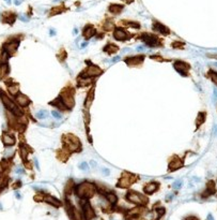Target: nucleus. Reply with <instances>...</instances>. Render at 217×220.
<instances>
[{
  "mask_svg": "<svg viewBox=\"0 0 217 220\" xmlns=\"http://www.w3.org/2000/svg\"><path fill=\"white\" fill-rule=\"evenodd\" d=\"M95 185L91 182H83L81 184L77 185L76 187H74V192L79 199H85V200H88V199L92 198L95 193Z\"/></svg>",
  "mask_w": 217,
  "mask_h": 220,
  "instance_id": "obj_1",
  "label": "nucleus"
},
{
  "mask_svg": "<svg viewBox=\"0 0 217 220\" xmlns=\"http://www.w3.org/2000/svg\"><path fill=\"white\" fill-rule=\"evenodd\" d=\"M62 143L64 144V149H66L69 153H75L81 149V143L78 137L74 134H64L62 137Z\"/></svg>",
  "mask_w": 217,
  "mask_h": 220,
  "instance_id": "obj_2",
  "label": "nucleus"
},
{
  "mask_svg": "<svg viewBox=\"0 0 217 220\" xmlns=\"http://www.w3.org/2000/svg\"><path fill=\"white\" fill-rule=\"evenodd\" d=\"M0 98L2 100V103L6 106V109L8 111H10L11 113H13L15 116H22L23 115V111L17 106V104L15 102H13L3 91H0Z\"/></svg>",
  "mask_w": 217,
  "mask_h": 220,
  "instance_id": "obj_3",
  "label": "nucleus"
},
{
  "mask_svg": "<svg viewBox=\"0 0 217 220\" xmlns=\"http://www.w3.org/2000/svg\"><path fill=\"white\" fill-rule=\"evenodd\" d=\"M126 200L128 201V202L133 203V204L139 205V206L146 205L149 201L147 196L142 195V194L138 193L137 191H133V190H130L126 193Z\"/></svg>",
  "mask_w": 217,
  "mask_h": 220,
  "instance_id": "obj_4",
  "label": "nucleus"
},
{
  "mask_svg": "<svg viewBox=\"0 0 217 220\" xmlns=\"http://www.w3.org/2000/svg\"><path fill=\"white\" fill-rule=\"evenodd\" d=\"M136 182H137L136 175L132 174V173H128V172H123L122 176L120 177L118 184H117V187L125 189V188H128L130 186H132V185Z\"/></svg>",
  "mask_w": 217,
  "mask_h": 220,
  "instance_id": "obj_5",
  "label": "nucleus"
},
{
  "mask_svg": "<svg viewBox=\"0 0 217 220\" xmlns=\"http://www.w3.org/2000/svg\"><path fill=\"white\" fill-rule=\"evenodd\" d=\"M59 97L61 98L62 102H63L64 106L66 107V110L73 109L74 104H75L73 90H70L69 88H64V89L61 91V93L59 95Z\"/></svg>",
  "mask_w": 217,
  "mask_h": 220,
  "instance_id": "obj_6",
  "label": "nucleus"
},
{
  "mask_svg": "<svg viewBox=\"0 0 217 220\" xmlns=\"http://www.w3.org/2000/svg\"><path fill=\"white\" fill-rule=\"evenodd\" d=\"M140 39L147 44V45L150 46V47H157V46L163 45L160 39L158 38L156 34H148V32H144V34H142L141 36H140Z\"/></svg>",
  "mask_w": 217,
  "mask_h": 220,
  "instance_id": "obj_7",
  "label": "nucleus"
},
{
  "mask_svg": "<svg viewBox=\"0 0 217 220\" xmlns=\"http://www.w3.org/2000/svg\"><path fill=\"white\" fill-rule=\"evenodd\" d=\"M87 64L89 65H88V68L86 69V71H83V73L79 75V78H97V76L101 75L103 73V70L100 67L91 64L90 61H88Z\"/></svg>",
  "mask_w": 217,
  "mask_h": 220,
  "instance_id": "obj_8",
  "label": "nucleus"
},
{
  "mask_svg": "<svg viewBox=\"0 0 217 220\" xmlns=\"http://www.w3.org/2000/svg\"><path fill=\"white\" fill-rule=\"evenodd\" d=\"M81 208H83V218L85 220H91L92 218H94L95 216V213H94V209L91 206V204L88 202L87 200L85 199H81Z\"/></svg>",
  "mask_w": 217,
  "mask_h": 220,
  "instance_id": "obj_9",
  "label": "nucleus"
},
{
  "mask_svg": "<svg viewBox=\"0 0 217 220\" xmlns=\"http://www.w3.org/2000/svg\"><path fill=\"white\" fill-rule=\"evenodd\" d=\"M173 68L182 76H188V72L190 70L189 64H187L185 61H182V60H177L173 64Z\"/></svg>",
  "mask_w": 217,
  "mask_h": 220,
  "instance_id": "obj_10",
  "label": "nucleus"
},
{
  "mask_svg": "<svg viewBox=\"0 0 217 220\" xmlns=\"http://www.w3.org/2000/svg\"><path fill=\"white\" fill-rule=\"evenodd\" d=\"M184 167V161L179 156H173L169 161V165H168V171L169 172H174V171L179 170V168Z\"/></svg>",
  "mask_w": 217,
  "mask_h": 220,
  "instance_id": "obj_11",
  "label": "nucleus"
},
{
  "mask_svg": "<svg viewBox=\"0 0 217 220\" xmlns=\"http://www.w3.org/2000/svg\"><path fill=\"white\" fill-rule=\"evenodd\" d=\"M113 38H115L117 41H126L130 38V36L128 34V32L125 31L123 28H120V27H117L115 28L113 30Z\"/></svg>",
  "mask_w": 217,
  "mask_h": 220,
  "instance_id": "obj_12",
  "label": "nucleus"
},
{
  "mask_svg": "<svg viewBox=\"0 0 217 220\" xmlns=\"http://www.w3.org/2000/svg\"><path fill=\"white\" fill-rule=\"evenodd\" d=\"M152 29H153V31L156 32V34H164V36H168V34H170V29H169V28L166 27L165 25H163L162 23L157 22V20H154V22H153Z\"/></svg>",
  "mask_w": 217,
  "mask_h": 220,
  "instance_id": "obj_13",
  "label": "nucleus"
},
{
  "mask_svg": "<svg viewBox=\"0 0 217 220\" xmlns=\"http://www.w3.org/2000/svg\"><path fill=\"white\" fill-rule=\"evenodd\" d=\"M18 45H19V41H18V40H15V41H12V42H6V43L3 45V48H2V50H4L9 55L11 56L16 52Z\"/></svg>",
  "mask_w": 217,
  "mask_h": 220,
  "instance_id": "obj_14",
  "label": "nucleus"
},
{
  "mask_svg": "<svg viewBox=\"0 0 217 220\" xmlns=\"http://www.w3.org/2000/svg\"><path fill=\"white\" fill-rule=\"evenodd\" d=\"M144 60V55L134 56V57H126L124 59L125 64L130 67H134V65H139Z\"/></svg>",
  "mask_w": 217,
  "mask_h": 220,
  "instance_id": "obj_15",
  "label": "nucleus"
},
{
  "mask_svg": "<svg viewBox=\"0 0 217 220\" xmlns=\"http://www.w3.org/2000/svg\"><path fill=\"white\" fill-rule=\"evenodd\" d=\"M95 34H96V30H95V28L93 27V25L88 24L87 26L83 27V37L86 40L91 39L92 37H94Z\"/></svg>",
  "mask_w": 217,
  "mask_h": 220,
  "instance_id": "obj_16",
  "label": "nucleus"
},
{
  "mask_svg": "<svg viewBox=\"0 0 217 220\" xmlns=\"http://www.w3.org/2000/svg\"><path fill=\"white\" fill-rule=\"evenodd\" d=\"M158 188H160V182H148L147 185H144L143 191H144V193L146 194H152L154 192H156V191L158 190Z\"/></svg>",
  "mask_w": 217,
  "mask_h": 220,
  "instance_id": "obj_17",
  "label": "nucleus"
},
{
  "mask_svg": "<svg viewBox=\"0 0 217 220\" xmlns=\"http://www.w3.org/2000/svg\"><path fill=\"white\" fill-rule=\"evenodd\" d=\"M15 101H16V103L19 105V106H23V107L28 106V105L31 103V101H30V99L27 97V96H25L24 93H19V92L16 95Z\"/></svg>",
  "mask_w": 217,
  "mask_h": 220,
  "instance_id": "obj_18",
  "label": "nucleus"
},
{
  "mask_svg": "<svg viewBox=\"0 0 217 220\" xmlns=\"http://www.w3.org/2000/svg\"><path fill=\"white\" fill-rule=\"evenodd\" d=\"M16 20V14L11 12V11H8V12H3L2 14V23H6V24L9 25H13L14 22Z\"/></svg>",
  "mask_w": 217,
  "mask_h": 220,
  "instance_id": "obj_19",
  "label": "nucleus"
},
{
  "mask_svg": "<svg viewBox=\"0 0 217 220\" xmlns=\"http://www.w3.org/2000/svg\"><path fill=\"white\" fill-rule=\"evenodd\" d=\"M2 143L4 144V146L12 147L13 145H15L16 139L13 137L12 134H9V133L4 132L3 134H2Z\"/></svg>",
  "mask_w": 217,
  "mask_h": 220,
  "instance_id": "obj_20",
  "label": "nucleus"
},
{
  "mask_svg": "<svg viewBox=\"0 0 217 220\" xmlns=\"http://www.w3.org/2000/svg\"><path fill=\"white\" fill-rule=\"evenodd\" d=\"M216 191V188H215V182L213 181H209L206 184V189L203 192V198H207L209 195H212L214 194Z\"/></svg>",
  "mask_w": 217,
  "mask_h": 220,
  "instance_id": "obj_21",
  "label": "nucleus"
},
{
  "mask_svg": "<svg viewBox=\"0 0 217 220\" xmlns=\"http://www.w3.org/2000/svg\"><path fill=\"white\" fill-rule=\"evenodd\" d=\"M66 10H67V9L65 8L64 4L62 3V4H60V6H58V7H53V8H51L50 11H49V13H48V16L51 17V16H55V15H57V14L63 13Z\"/></svg>",
  "mask_w": 217,
  "mask_h": 220,
  "instance_id": "obj_22",
  "label": "nucleus"
},
{
  "mask_svg": "<svg viewBox=\"0 0 217 220\" xmlns=\"http://www.w3.org/2000/svg\"><path fill=\"white\" fill-rule=\"evenodd\" d=\"M124 9V6L123 4H119V3H111L110 6L108 7V11L113 15H117V14L121 13Z\"/></svg>",
  "mask_w": 217,
  "mask_h": 220,
  "instance_id": "obj_23",
  "label": "nucleus"
},
{
  "mask_svg": "<svg viewBox=\"0 0 217 220\" xmlns=\"http://www.w3.org/2000/svg\"><path fill=\"white\" fill-rule=\"evenodd\" d=\"M43 201H45L46 203H48V204L53 205V206H55V207L61 206V202H60L57 198H55V196H53V195H45Z\"/></svg>",
  "mask_w": 217,
  "mask_h": 220,
  "instance_id": "obj_24",
  "label": "nucleus"
},
{
  "mask_svg": "<svg viewBox=\"0 0 217 220\" xmlns=\"http://www.w3.org/2000/svg\"><path fill=\"white\" fill-rule=\"evenodd\" d=\"M103 51H104L105 53L109 54V55H113V54H116L119 51V46L113 43H107L106 45L103 47Z\"/></svg>",
  "mask_w": 217,
  "mask_h": 220,
  "instance_id": "obj_25",
  "label": "nucleus"
},
{
  "mask_svg": "<svg viewBox=\"0 0 217 220\" xmlns=\"http://www.w3.org/2000/svg\"><path fill=\"white\" fill-rule=\"evenodd\" d=\"M103 195L106 198V200L108 201L110 204H113V205H115L117 202H118V196H117V194L116 193H113V192H111V191H107V192H105Z\"/></svg>",
  "mask_w": 217,
  "mask_h": 220,
  "instance_id": "obj_26",
  "label": "nucleus"
},
{
  "mask_svg": "<svg viewBox=\"0 0 217 220\" xmlns=\"http://www.w3.org/2000/svg\"><path fill=\"white\" fill-rule=\"evenodd\" d=\"M49 104L53 105V106H56L57 109H59L60 111H66V107L64 106L63 102H62V100L60 97H57L55 100H53L51 102H49Z\"/></svg>",
  "mask_w": 217,
  "mask_h": 220,
  "instance_id": "obj_27",
  "label": "nucleus"
},
{
  "mask_svg": "<svg viewBox=\"0 0 217 220\" xmlns=\"http://www.w3.org/2000/svg\"><path fill=\"white\" fill-rule=\"evenodd\" d=\"M93 99H94V87L91 88V90L88 92L87 98H86L85 106L87 107V109H89V107L91 106V104H92V102H93Z\"/></svg>",
  "mask_w": 217,
  "mask_h": 220,
  "instance_id": "obj_28",
  "label": "nucleus"
},
{
  "mask_svg": "<svg viewBox=\"0 0 217 220\" xmlns=\"http://www.w3.org/2000/svg\"><path fill=\"white\" fill-rule=\"evenodd\" d=\"M10 72V67H9L8 62H4V64L0 65V78H4Z\"/></svg>",
  "mask_w": 217,
  "mask_h": 220,
  "instance_id": "obj_29",
  "label": "nucleus"
},
{
  "mask_svg": "<svg viewBox=\"0 0 217 220\" xmlns=\"http://www.w3.org/2000/svg\"><path fill=\"white\" fill-rule=\"evenodd\" d=\"M19 153H20V157H22L23 160H27L28 155L30 153V149L27 147V145H20L19 147Z\"/></svg>",
  "mask_w": 217,
  "mask_h": 220,
  "instance_id": "obj_30",
  "label": "nucleus"
},
{
  "mask_svg": "<svg viewBox=\"0 0 217 220\" xmlns=\"http://www.w3.org/2000/svg\"><path fill=\"white\" fill-rule=\"evenodd\" d=\"M205 117H206V113L205 112H200L198 114L197 119H196V127H197V129L205 121Z\"/></svg>",
  "mask_w": 217,
  "mask_h": 220,
  "instance_id": "obj_31",
  "label": "nucleus"
},
{
  "mask_svg": "<svg viewBox=\"0 0 217 220\" xmlns=\"http://www.w3.org/2000/svg\"><path fill=\"white\" fill-rule=\"evenodd\" d=\"M6 87H8V91L13 96H16L18 93V90H19V86L18 84H6Z\"/></svg>",
  "mask_w": 217,
  "mask_h": 220,
  "instance_id": "obj_32",
  "label": "nucleus"
},
{
  "mask_svg": "<svg viewBox=\"0 0 217 220\" xmlns=\"http://www.w3.org/2000/svg\"><path fill=\"white\" fill-rule=\"evenodd\" d=\"M93 78H79L78 85L79 86H89L92 84Z\"/></svg>",
  "mask_w": 217,
  "mask_h": 220,
  "instance_id": "obj_33",
  "label": "nucleus"
},
{
  "mask_svg": "<svg viewBox=\"0 0 217 220\" xmlns=\"http://www.w3.org/2000/svg\"><path fill=\"white\" fill-rule=\"evenodd\" d=\"M121 24H124V26H127V27H133V28H136V29H139L140 28V24L137 22H132V20H121Z\"/></svg>",
  "mask_w": 217,
  "mask_h": 220,
  "instance_id": "obj_34",
  "label": "nucleus"
},
{
  "mask_svg": "<svg viewBox=\"0 0 217 220\" xmlns=\"http://www.w3.org/2000/svg\"><path fill=\"white\" fill-rule=\"evenodd\" d=\"M48 115H49V114H48V112L46 111V110H41V111H39L38 113L36 114V116L38 119H45V118H47Z\"/></svg>",
  "mask_w": 217,
  "mask_h": 220,
  "instance_id": "obj_35",
  "label": "nucleus"
},
{
  "mask_svg": "<svg viewBox=\"0 0 217 220\" xmlns=\"http://www.w3.org/2000/svg\"><path fill=\"white\" fill-rule=\"evenodd\" d=\"M103 28H104L105 30H111L115 28V25H113V22L111 20H106L104 23V25H103Z\"/></svg>",
  "mask_w": 217,
  "mask_h": 220,
  "instance_id": "obj_36",
  "label": "nucleus"
},
{
  "mask_svg": "<svg viewBox=\"0 0 217 220\" xmlns=\"http://www.w3.org/2000/svg\"><path fill=\"white\" fill-rule=\"evenodd\" d=\"M207 76L213 81V83L215 84V85H217V72L213 71V70H210V71L207 72Z\"/></svg>",
  "mask_w": 217,
  "mask_h": 220,
  "instance_id": "obj_37",
  "label": "nucleus"
},
{
  "mask_svg": "<svg viewBox=\"0 0 217 220\" xmlns=\"http://www.w3.org/2000/svg\"><path fill=\"white\" fill-rule=\"evenodd\" d=\"M154 210H155V213L157 214L158 218H160V217H162V216H164V214H165V208L164 207H162V206L155 207V208H154Z\"/></svg>",
  "mask_w": 217,
  "mask_h": 220,
  "instance_id": "obj_38",
  "label": "nucleus"
},
{
  "mask_svg": "<svg viewBox=\"0 0 217 220\" xmlns=\"http://www.w3.org/2000/svg\"><path fill=\"white\" fill-rule=\"evenodd\" d=\"M58 58H59L60 61H63L65 58H66V52H65L64 50H61L59 52V54H58Z\"/></svg>",
  "mask_w": 217,
  "mask_h": 220,
  "instance_id": "obj_39",
  "label": "nucleus"
},
{
  "mask_svg": "<svg viewBox=\"0 0 217 220\" xmlns=\"http://www.w3.org/2000/svg\"><path fill=\"white\" fill-rule=\"evenodd\" d=\"M79 168H80L81 171H86V172H88V171H89V165H88L87 162H81L80 164H79Z\"/></svg>",
  "mask_w": 217,
  "mask_h": 220,
  "instance_id": "obj_40",
  "label": "nucleus"
},
{
  "mask_svg": "<svg viewBox=\"0 0 217 220\" xmlns=\"http://www.w3.org/2000/svg\"><path fill=\"white\" fill-rule=\"evenodd\" d=\"M182 185H183V182L180 179V181H177L173 182V185H172V187H173L174 189H180L182 187Z\"/></svg>",
  "mask_w": 217,
  "mask_h": 220,
  "instance_id": "obj_41",
  "label": "nucleus"
},
{
  "mask_svg": "<svg viewBox=\"0 0 217 220\" xmlns=\"http://www.w3.org/2000/svg\"><path fill=\"white\" fill-rule=\"evenodd\" d=\"M183 46H184L183 42H179V41H177L176 43L172 44V47H173V48H182Z\"/></svg>",
  "mask_w": 217,
  "mask_h": 220,
  "instance_id": "obj_42",
  "label": "nucleus"
},
{
  "mask_svg": "<svg viewBox=\"0 0 217 220\" xmlns=\"http://www.w3.org/2000/svg\"><path fill=\"white\" fill-rule=\"evenodd\" d=\"M51 115L55 117L56 119H61L62 118V115L59 113V112H57V111H51Z\"/></svg>",
  "mask_w": 217,
  "mask_h": 220,
  "instance_id": "obj_43",
  "label": "nucleus"
},
{
  "mask_svg": "<svg viewBox=\"0 0 217 220\" xmlns=\"http://www.w3.org/2000/svg\"><path fill=\"white\" fill-rule=\"evenodd\" d=\"M151 58H152V59H154V60H157V61H169V60L164 59V58L160 57V56H156V55L151 56Z\"/></svg>",
  "mask_w": 217,
  "mask_h": 220,
  "instance_id": "obj_44",
  "label": "nucleus"
},
{
  "mask_svg": "<svg viewBox=\"0 0 217 220\" xmlns=\"http://www.w3.org/2000/svg\"><path fill=\"white\" fill-rule=\"evenodd\" d=\"M102 173L105 175V176H108V175L110 174V171H109L108 168H102Z\"/></svg>",
  "mask_w": 217,
  "mask_h": 220,
  "instance_id": "obj_45",
  "label": "nucleus"
},
{
  "mask_svg": "<svg viewBox=\"0 0 217 220\" xmlns=\"http://www.w3.org/2000/svg\"><path fill=\"white\" fill-rule=\"evenodd\" d=\"M20 186H22V182H20V181H17V182H15V184L13 185V188L16 189V188H18V187H20Z\"/></svg>",
  "mask_w": 217,
  "mask_h": 220,
  "instance_id": "obj_46",
  "label": "nucleus"
},
{
  "mask_svg": "<svg viewBox=\"0 0 217 220\" xmlns=\"http://www.w3.org/2000/svg\"><path fill=\"white\" fill-rule=\"evenodd\" d=\"M17 174H23L24 173V168H16V171H15Z\"/></svg>",
  "mask_w": 217,
  "mask_h": 220,
  "instance_id": "obj_47",
  "label": "nucleus"
},
{
  "mask_svg": "<svg viewBox=\"0 0 217 220\" xmlns=\"http://www.w3.org/2000/svg\"><path fill=\"white\" fill-rule=\"evenodd\" d=\"M34 164H36V167L38 170H40V165H39V161H38V159L36 158H34Z\"/></svg>",
  "mask_w": 217,
  "mask_h": 220,
  "instance_id": "obj_48",
  "label": "nucleus"
},
{
  "mask_svg": "<svg viewBox=\"0 0 217 220\" xmlns=\"http://www.w3.org/2000/svg\"><path fill=\"white\" fill-rule=\"evenodd\" d=\"M90 164H91V167H92V168H96L97 167V163L96 162H95V161H91V163H90Z\"/></svg>",
  "mask_w": 217,
  "mask_h": 220,
  "instance_id": "obj_49",
  "label": "nucleus"
},
{
  "mask_svg": "<svg viewBox=\"0 0 217 220\" xmlns=\"http://www.w3.org/2000/svg\"><path fill=\"white\" fill-rule=\"evenodd\" d=\"M143 50H144V46L143 45L137 46V51H139V52H141V51H143Z\"/></svg>",
  "mask_w": 217,
  "mask_h": 220,
  "instance_id": "obj_50",
  "label": "nucleus"
},
{
  "mask_svg": "<svg viewBox=\"0 0 217 220\" xmlns=\"http://www.w3.org/2000/svg\"><path fill=\"white\" fill-rule=\"evenodd\" d=\"M15 196L18 199V200H19V199H22V195H20V193L18 192V191H16V192H15Z\"/></svg>",
  "mask_w": 217,
  "mask_h": 220,
  "instance_id": "obj_51",
  "label": "nucleus"
},
{
  "mask_svg": "<svg viewBox=\"0 0 217 220\" xmlns=\"http://www.w3.org/2000/svg\"><path fill=\"white\" fill-rule=\"evenodd\" d=\"M121 58H120V56H117V57H115L113 59V62H116V61H118V60H120Z\"/></svg>",
  "mask_w": 217,
  "mask_h": 220,
  "instance_id": "obj_52",
  "label": "nucleus"
},
{
  "mask_svg": "<svg viewBox=\"0 0 217 220\" xmlns=\"http://www.w3.org/2000/svg\"><path fill=\"white\" fill-rule=\"evenodd\" d=\"M186 220H199L198 218H196V217H187V218H186Z\"/></svg>",
  "mask_w": 217,
  "mask_h": 220,
  "instance_id": "obj_53",
  "label": "nucleus"
},
{
  "mask_svg": "<svg viewBox=\"0 0 217 220\" xmlns=\"http://www.w3.org/2000/svg\"><path fill=\"white\" fill-rule=\"evenodd\" d=\"M122 1H124L125 3L130 4V3H132V2H134V0H122Z\"/></svg>",
  "mask_w": 217,
  "mask_h": 220,
  "instance_id": "obj_54",
  "label": "nucleus"
},
{
  "mask_svg": "<svg viewBox=\"0 0 217 220\" xmlns=\"http://www.w3.org/2000/svg\"><path fill=\"white\" fill-rule=\"evenodd\" d=\"M87 45H88V42L86 41V42H83V43L81 44V46H80V47H81V48H83V47H86V46H87Z\"/></svg>",
  "mask_w": 217,
  "mask_h": 220,
  "instance_id": "obj_55",
  "label": "nucleus"
},
{
  "mask_svg": "<svg viewBox=\"0 0 217 220\" xmlns=\"http://www.w3.org/2000/svg\"><path fill=\"white\" fill-rule=\"evenodd\" d=\"M49 34H50V36H55V34H56V31H55L53 29H50V30H49Z\"/></svg>",
  "mask_w": 217,
  "mask_h": 220,
  "instance_id": "obj_56",
  "label": "nucleus"
},
{
  "mask_svg": "<svg viewBox=\"0 0 217 220\" xmlns=\"http://www.w3.org/2000/svg\"><path fill=\"white\" fill-rule=\"evenodd\" d=\"M210 57H212V58H215V59H217V54H215V55H209Z\"/></svg>",
  "mask_w": 217,
  "mask_h": 220,
  "instance_id": "obj_57",
  "label": "nucleus"
},
{
  "mask_svg": "<svg viewBox=\"0 0 217 220\" xmlns=\"http://www.w3.org/2000/svg\"><path fill=\"white\" fill-rule=\"evenodd\" d=\"M171 199H172V195H167V199H166V200L169 201V200H171Z\"/></svg>",
  "mask_w": 217,
  "mask_h": 220,
  "instance_id": "obj_58",
  "label": "nucleus"
},
{
  "mask_svg": "<svg viewBox=\"0 0 217 220\" xmlns=\"http://www.w3.org/2000/svg\"><path fill=\"white\" fill-rule=\"evenodd\" d=\"M207 220H214V219H213V217H212L211 215H209V217H207Z\"/></svg>",
  "mask_w": 217,
  "mask_h": 220,
  "instance_id": "obj_59",
  "label": "nucleus"
},
{
  "mask_svg": "<svg viewBox=\"0 0 217 220\" xmlns=\"http://www.w3.org/2000/svg\"><path fill=\"white\" fill-rule=\"evenodd\" d=\"M77 32H78V30H77V29L73 30V34H77Z\"/></svg>",
  "mask_w": 217,
  "mask_h": 220,
  "instance_id": "obj_60",
  "label": "nucleus"
},
{
  "mask_svg": "<svg viewBox=\"0 0 217 220\" xmlns=\"http://www.w3.org/2000/svg\"><path fill=\"white\" fill-rule=\"evenodd\" d=\"M0 209H2V206H1V204H0Z\"/></svg>",
  "mask_w": 217,
  "mask_h": 220,
  "instance_id": "obj_61",
  "label": "nucleus"
}]
</instances>
